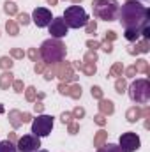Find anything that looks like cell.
I'll use <instances>...</instances> for the list:
<instances>
[{"instance_id": "cell-1", "label": "cell", "mask_w": 150, "mask_h": 152, "mask_svg": "<svg viewBox=\"0 0 150 152\" xmlns=\"http://www.w3.org/2000/svg\"><path fill=\"white\" fill-rule=\"evenodd\" d=\"M118 20L124 28H136L141 30L150 20V11L141 5L138 0H127L120 11H118Z\"/></svg>"}, {"instance_id": "cell-2", "label": "cell", "mask_w": 150, "mask_h": 152, "mask_svg": "<svg viewBox=\"0 0 150 152\" xmlns=\"http://www.w3.org/2000/svg\"><path fill=\"white\" fill-rule=\"evenodd\" d=\"M66 55H67V50L60 39H46L39 48V57L46 66H55L64 62Z\"/></svg>"}, {"instance_id": "cell-3", "label": "cell", "mask_w": 150, "mask_h": 152, "mask_svg": "<svg viewBox=\"0 0 150 152\" xmlns=\"http://www.w3.org/2000/svg\"><path fill=\"white\" fill-rule=\"evenodd\" d=\"M120 5L117 0H94L92 2V12L97 20L104 21H115L118 20Z\"/></svg>"}, {"instance_id": "cell-4", "label": "cell", "mask_w": 150, "mask_h": 152, "mask_svg": "<svg viewBox=\"0 0 150 152\" xmlns=\"http://www.w3.org/2000/svg\"><path fill=\"white\" fill-rule=\"evenodd\" d=\"M129 97L136 104H147L150 101V81L147 78H140L129 85Z\"/></svg>"}, {"instance_id": "cell-5", "label": "cell", "mask_w": 150, "mask_h": 152, "mask_svg": "<svg viewBox=\"0 0 150 152\" xmlns=\"http://www.w3.org/2000/svg\"><path fill=\"white\" fill-rule=\"evenodd\" d=\"M62 18L66 21L67 28H81L88 23V14L81 5H69Z\"/></svg>"}, {"instance_id": "cell-6", "label": "cell", "mask_w": 150, "mask_h": 152, "mask_svg": "<svg viewBox=\"0 0 150 152\" xmlns=\"http://www.w3.org/2000/svg\"><path fill=\"white\" fill-rule=\"evenodd\" d=\"M53 129V117L51 115H37V118L32 120V134L39 138H44Z\"/></svg>"}, {"instance_id": "cell-7", "label": "cell", "mask_w": 150, "mask_h": 152, "mask_svg": "<svg viewBox=\"0 0 150 152\" xmlns=\"http://www.w3.org/2000/svg\"><path fill=\"white\" fill-rule=\"evenodd\" d=\"M140 145H141L140 136H138L136 133H133V131L124 133V134L120 136V140H118V147L124 152H136L140 149Z\"/></svg>"}, {"instance_id": "cell-8", "label": "cell", "mask_w": 150, "mask_h": 152, "mask_svg": "<svg viewBox=\"0 0 150 152\" xmlns=\"http://www.w3.org/2000/svg\"><path fill=\"white\" fill-rule=\"evenodd\" d=\"M39 147H41V138L36 136V134H32V133L21 136L18 140V143H16L18 152H36V151H39Z\"/></svg>"}, {"instance_id": "cell-9", "label": "cell", "mask_w": 150, "mask_h": 152, "mask_svg": "<svg viewBox=\"0 0 150 152\" xmlns=\"http://www.w3.org/2000/svg\"><path fill=\"white\" fill-rule=\"evenodd\" d=\"M48 30H50V34H51V37H53V39L66 37V36H67V32H69V28H67V25H66V21H64V18H62V16L53 18V20H51V23L48 25Z\"/></svg>"}, {"instance_id": "cell-10", "label": "cell", "mask_w": 150, "mask_h": 152, "mask_svg": "<svg viewBox=\"0 0 150 152\" xmlns=\"http://www.w3.org/2000/svg\"><path fill=\"white\" fill-rule=\"evenodd\" d=\"M30 20L37 25L39 28H44V27H48L51 23L53 16H51L50 9H46V7H36L34 12H32V16H30Z\"/></svg>"}, {"instance_id": "cell-11", "label": "cell", "mask_w": 150, "mask_h": 152, "mask_svg": "<svg viewBox=\"0 0 150 152\" xmlns=\"http://www.w3.org/2000/svg\"><path fill=\"white\" fill-rule=\"evenodd\" d=\"M99 112L103 115H111L115 112V104H113L111 99H99Z\"/></svg>"}, {"instance_id": "cell-12", "label": "cell", "mask_w": 150, "mask_h": 152, "mask_svg": "<svg viewBox=\"0 0 150 152\" xmlns=\"http://www.w3.org/2000/svg\"><path fill=\"white\" fill-rule=\"evenodd\" d=\"M12 81H14V75L11 71H4L0 75V88L2 90H9V87L12 85Z\"/></svg>"}, {"instance_id": "cell-13", "label": "cell", "mask_w": 150, "mask_h": 152, "mask_svg": "<svg viewBox=\"0 0 150 152\" xmlns=\"http://www.w3.org/2000/svg\"><path fill=\"white\" fill-rule=\"evenodd\" d=\"M74 67L81 69V71H83L87 76H94V75H95V71H97V67H95V62H85V64L74 62Z\"/></svg>"}, {"instance_id": "cell-14", "label": "cell", "mask_w": 150, "mask_h": 152, "mask_svg": "<svg viewBox=\"0 0 150 152\" xmlns=\"http://www.w3.org/2000/svg\"><path fill=\"white\" fill-rule=\"evenodd\" d=\"M149 46H150V42L147 41V39H143V41L138 42L136 46H131L127 51H129L131 55H136V53H149V50H150Z\"/></svg>"}, {"instance_id": "cell-15", "label": "cell", "mask_w": 150, "mask_h": 152, "mask_svg": "<svg viewBox=\"0 0 150 152\" xmlns=\"http://www.w3.org/2000/svg\"><path fill=\"white\" fill-rule=\"evenodd\" d=\"M125 118H127L131 124L138 122V120L141 118V108H140V106H133V108H129L127 113H125Z\"/></svg>"}, {"instance_id": "cell-16", "label": "cell", "mask_w": 150, "mask_h": 152, "mask_svg": "<svg viewBox=\"0 0 150 152\" xmlns=\"http://www.w3.org/2000/svg\"><path fill=\"white\" fill-rule=\"evenodd\" d=\"M9 122H11V126L14 127V129H18L23 122H21V112L20 110H11L9 112Z\"/></svg>"}, {"instance_id": "cell-17", "label": "cell", "mask_w": 150, "mask_h": 152, "mask_svg": "<svg viewBox=\"0 0 150 152\" xmlns=\"http://www.w3.org/2000/svg\"><path fill=\"white\" fill-rule=\"evenodd\" d=\"M5 30H7V34L12 36V37L20 34V27H18V23L12 21V20H7V23H5Z\"/></svg>"}, {"instance_id": "cell-18", "label": "cell", "mask_w": 150, "mask_h": 152, "mask_svg": "<svg viewBox=\"0 0 150 152\" xmlns=\"http://www.w3.org/2000/svg\"><path fill=\"white\" fill-rule=\"evenodd\" d=\"M140 30H136V28H125V32H124V37L127 39V41H131V42H136L138 39H140Z\"/></svg>"}, {"instance_id": "cell-19", "label": "cell", "mask_w": 150, "mask_h": 152, "mask_svg": "<svg viewBox=\"0 0 150 152\" xmlns=\"http://www.w3.org/2000/svg\"><path fill=\"white\" fill-rule=\"evenodd\" d=\"M134 67H136V73H145V75H149V73H150L149 62H147L145 58H140V60H136Z\"/></svg>"}, {"instance_id": "cell-20", "label": "cell", "mask_w": 150, "mask_h": 152, "mask_svg": "<svg viewBox=\"0 0 150 152\" xmlns=\"http://www.w3.org/2000/svg\"><path fill=\"white\" fill-rule=\"evenodd\" d=\"M4 12L9 14V16H14V14H18V5H16L12 0H7V2L4 4Z\"/></svg>"}, {"instance_id": "cell-21", "label": "cell", "mask_w": 150, "mask_h": 152, "mask_svg": "<svg viewBox=\"0 0 150 152\" xmlns=\"http://www.w3.org/2000/svg\"><path fill=\"white\" fill-rule=\"evenodd\" d=\"M67 96L73 97V99H79L81 97V85H69V90H67Z\"/></svg>"}, {"instance_id": "cell-22", "label": "cell", "mask_w": 150, "mask_h": 152, "mask_svg": "<svg viewBox=\"0 0 150 152\" xmlns=\"http://www.w3.org/2000/svg\"><path fill=\"white\" fill-rule=\"evenodd\" d=\"M0 152H18V149L12 142L4 140V142H0Z\"/></svg>"}, {"instance_id": "cell-23", "label": "cell", "mask_w": 150, "mask_h": 152, "mask_svg": "<svg viewBox=\"0 0 150 152\" xmlns=\"http://www.w3.org/2000/svg\"><path fill=\"white\" fill-rule=\"evenodd\" d=\"M12 66H14V62H12L11 57H0V69H4V71H11Z\"/></svg>"}, {"instance_id": "cell-24", "label": "cell", "mask_w": 150, "mask_h": 152, "mask_svg": "<svg viewBox=\"0 0 150 152\" xmlns=\"http://www.w3.org/2000/svg\"><path fill=\"white\" fill-rule=\"evenodd\" d=\"M97 152H124L117 143H106V145H101L99 149H97Z\"/></svg>"}, {"instance_id": "cell-25", "label": "cell", "mask_w": 150, "mask_h": 152, "mask_svg": "<svg viewBox=\"0 0 150 152\" xmlns=\"http://www.w3.org/2000/svg\"><path fill=\"white\" fill-rule=\"evenodd\" d=\"M106 136H108V133H106V131H99V133L95 134V138H94V145H95V147H101V145H104V140H106Z\"/></svg>"}, {"instance_id": "cell-26", "label": "cell", "mask_w": 150, "mask_h": 152, "mask_svg": "<svg viewBox=\"0 0 150 152\" xmlns=\"http://www.w3.org/2000/svg\"><path fill=\"white\" fill-rule=\"evenodd\" d=\"M122 73H124V66H122V62H115L113 67L110 69V76H122Z\"/></svg>"}, {"instance_id": "cell-27", "label": "cell", "mask_w": 150, "mask_h": 152, "mask_svg": "<svg viewBox=\"0 0 150 152\" xmlns=\"http://www.w3.org/2000/svg\"><path fill=\"white\" fill-rule=\"evenodd\" d=\"M36 96H37L36 87H28V88L25 90V99H27L28 103H34V101H36Z\"/></svg>"}, {"instance_id": "cell-28", "label": "cell", "mask_w": 150, "mask_h": 152, "mask_svg": "<svg viewBox=\"0 0 150 152\" xmlns=\"http://www.w3.org/2000/svg\"><path fill=\"white\" fill-rule=\"evenodd\" d=\"M125 88H127L125 80H124V78H118V80L115 81V90H117L118 94H124V92H125Z\"/></svg>"}, {"instance_id": "cell-29", "label": "cell", "mask_w": 150, "mask_h": 152, "mask_svg": "<svg viewBox=\"0 0 150 152\" xmlns=\"http://www.w3.org/2000/svg\"><path fill=\"white\" fill-rule=\"evenodd\" d=\"M9 57L11 58H23L25 57V53H23V50L21 48H11V51H9Z\"/></svg>"}, {"instance_id": "cell-30", "label": "cell", "mask_w": 150, "mask_h": 152, "mask_svg": "<svg viewBox=\"0 0 150 152\" xmlns=\"http://www.w3.org/2000/svg\"><path fill=\"white\" fill-rule=\"evenodd\" d=\"M30 21H32V20H30V16H28L27 12H21V14H18V23H20V25L27 27V25H28Z\"/></svg>"}, {"instance_id": "cell-31", "label": "cell", "mask_w": 150, "mask_h": 152, "mask_svg": "<svg viewBox=\"0 0 150 152\" xmlns=\"http://www.w3.org/2000/svg\"><path fill=\"white\" fill-rule=\"evenodd\" d=\"M90 92H92V97H94V99H97V101H99V99H103V90H101V87L94 85Z\"/></svg>"}, {"instance_id": "cell-32", "label": "cell", "mask_w": 150, "mask_h": 152, "mask_svg": "<svg viewBox=\"0 0 150 152\" xmlns=\"http://www.w3.org/2000/svg\"><path fill=\"white\" fill-rule=\"evenodd\" d=\"M27 55L30 57V60H32V62H37V60H41V57H39V51H37V48H30Z\"/></svg>"}, {"instance_id": "cell-33", "label": "cell", "mask_w": 150, "mask_h": 152, "mask_svg": "<svg viewBox=\"0 0 150 152\" xmlns=\"http://www.w3.org/2000/svg\"><path fill=\"white\" fill-rule=\"evenodd\" d=\"M85 27H87V34H94V32L97 30V23H95V20H88V23H87Z\"/></svg>"}, {"instance_id": "cell-34", "label": "cell", "mask_w": 150, "mask_h": 152, "mask_svg": "<svg viewBox=\"0 0 150 152\" xmlns=\"http://www.w3.org/2000/svg\"><path fill=\"white\" fill-rule=\"evenodd\" d=\"M11 87H12V88H14V92H18V94H21V92H23V88H25V87H23V81H21V80H14Z\"/></svg>"}, {"instance_id": "cell-35", "label": "cell", "mask_w": 150, "mask_h": 152, "mask_svg": "<svg viewBox=\"0 0 150 152\" xmlns=\"http://www.w3.org/2000/svg\"><path fill=\"white\" fill-rule=\"evenodd\" d=\"M73 118H74V117H73L71 112H64V113L60 115V120H62L64 124H71V122H73Z\"/></svg>"}, {"instance_id": "cell-36", "label": "cell", "mask_w": 150, "mask_h": 152, "mask_svg": "<svg viewBox=\"0 0 150 152\" xmlns=\"http://www.w3.org/2000/svg\"><path fill=\"white\" fill-rule=\"evenodd\" d=\"M71 113H73V117H74V118H83V117H85V108H81V106H76Z\"/></svg>"}, {"instance_id": "cell-37", "label": "cell", "mask_w": 150, "mask_h": 152, "mask_svg": "<svg viewBox=\"0 0 150 152\" xmlns=\"http://www.w3.org/2000/svg\"><path fill=\"white\" fill-rule=\"evenodd\" d=\"M44 69H46V64H44L42 60H37V62H36V66H34V71H36L37 75H42V73H44Z\"/></svg>"}, {"instance_id": "cell-38", "label": "cell", "mask_w": 150, "mask_h": 152, "mask_svg": "<svg viewBox=\"0 0 150 152\" xmlns=\"http://www.w3.org/2000/svg\"><path fill=\"white\" fill-rule=\"evenodd\" d=\"M87 46L90 48V51H95L97 48H101V42L99 41H94V39H88L87 41Z\"/></svg>"}, {"instance_id": "cell-39", "label": "cell", "mask_w": 150, "mask_h": 152, "mask_svg": "<svg viewBox=\"0 0 150 152\" xmlns=\"http://www.w3.org/2000/svg\"><path fill=\"white\" fill-rule=\"evenodd\" d=\"M67 127H69V134H76V133L79 131V124H78V122H71V124H67Z\"/></svg>"}, {"instance_id": "cell-40", "label": "cell", "mask_w": 150, "mask_h": 152, "mask_svg": "<svg viewBox=\"0 0 150 152\" xmlns=\"http://www.w3.org/2000/svg\"><path fill=\"white\" fill-rule=\"evenodd\" d=\"M140 34L143 36V39H147V41H149V39H150V25H149V23H147V25L140 30Z\"/></svg>"}, {"instance_id": "cell-41", "label": "cell", "mask_w": 150, "mask_h": 152, "mask_svg": "<svg viewBox=\"0 0 150 152\" xmlns=\"http://www.w3.org/2000/svg\"><path fill=\"white\" fill-rule=\"evenodd\" d=\"M101 48H103L106 53H111V51H113V44L110 42V41H104V42H101Z\"/></svg>"}, {"instance_id": "cell-42", "label": "cell", "mask_w": 150, "mask_h": 152, "mask_svg": "<svg viewBox=\"0 0 150 152\" xmlns=\"http://www.w3.org/2000/svg\"><path fill=\"white\" fill-rule=\"evenodd\" d=\"M95 60H97L95 51H88V53L85 55V62H95Z\"/></svg>"}, {"instance_id": "cell-43", "label": "cell", "mask_w": 150, "mask_h": 152, "mask_svg": "<svg viewBox=\"0 0 150 152\" xmlns=\"http://www.w3.org/2000/svg\"><path fill=\"white\" fill-rule=\"evenodd\" d=\"M94 122H95V124H99V126H104V124H106V118H104V115H103V113H99V115H95V117H94Z\"/></svg>"}, {"instance_id": "cell-44", "label": "cell", "mask_w": 150, "mask_h": 152, "mask_svg": "<svg viewBox=\"0 0 150 152\" xmlns=\"http://www.w3.org/2000/svg\"><path fill=\"white\" fill-rule=\"evenodd\" d=\"M67 90H69V85H67V83H64V81H62V83H60V85H58V92H60V94H62V96H67Z\"/></svg>"}, {"instance_id": "cell-45", "label": "cell", "mask_w": 150, "mask_h": 152, "mask_svg": "<svg viewBox=\"0 0 150 152\" xmlns=\"http://www.w3.org/2000/svg\"><path fill=\"white\" fill-rule=\"evenodd\" d=\"M134 75H136V67H134V66H131V67H127V69H125V76L133 78Z\"/></svg>"}, {"instance_id": "cell-46", "label": "cell", "mask_w": 150, "mask_h": 152, "mask_svg": "<svg viewBox=\"0 0 150 152\" xmlns=\"http://www.w3.org/2000/svg\"><path fill=\"white\" fill-rule=\"evenodd\" d=\"M115 39H117V34H115L113 30L106 32V41H110V42H111V41H115Z\"/></svg>"}, {"instance_id": "cell-47", "label": "cell", "mask_w": 150, "mask_h": 152, "mask_svg": "<svg viewBox=\"0 0 150 152\" xmlns=\"http://www.w3.org/2000/svg\"><path fill=\"white\" fill-rule=\"evenodd\" d=\"M34 110H36V112H37V113H41V112H42V110H44V104H42V103H41V101H37V103H36V104H34Z\"/></svg>"}, {"instance_id": "cell-48", "label": "cell", "mask_w": 150, "mask_h": 152, "mask_svg": "<svg viewBox=\"0 0 150 152\" xmlns=\"http://www.w3.org/2000/svg\"><path fill=\"white\" fill-rule=\"evenodd\" d=\"M32 120V115L30 113H21V122L25 124V122H30Z\"/></svg>"}, {"instance_id": "cell-49", "label": "cell", "mask_w": 150, "mask_h": 152, "mask_svg": "<svg viewBox=\"0 0 150 152\" xmlns=\"http://www.w3.org/2000/svg\"><path fill=\"white\" fill-rule=\"evenodd\" d=\"M7 140L14 143V142H16V134H14V133H9V138H7Z\"/></svg>"}, {"instance_id": "cell-50", "label": "cell", "mask_w": 150, "mask_h": 152, "mask_svg": "<svg viewBox=\"0 0 150 152\" xmlns=\"http://www.w3.org/2000/svg\"><path fill=\"white\" fill-rule=\"evenodd\" d=\"M57 2H58V0H48V4H50V5H57Z\"/></svg>"}, {"instance_id": "cell-51", "label": "cell", "mask_w": 150, "mask_h": 152, "mask_svg": "<svg viewBox=\"0 0 150 152\" xmlns=\"http://www.w3.org/2000/svg\"><path fill=\"white\" fill-rule=\"evenodd\" d=\"M79 2H83V0H73V4H79Z\"/></svg>"}, {"instance_id": "cell-52", "label": "cell", "mask_w": 150, "mask_h": 152, "mask_svg": "<svg viewBox=\"0 0 150 152\" xmlns=\"http://www.w3.org/2000/svg\"><path fill=\"white\" fill-rule=\"evenodd\" d=\"M36 152H48V151H44V149H39V151H36Z\"/></svg>"}, {"instance_id": "cell-53", "label": "cell", "mask_w": 150, "mask_h": 152, "mask_svg": "<svg viewBox=\"0 0 150 152\" xmlns=\"http://www.w3.org/2000/svg\"><path fill=\"white\" fill-rule=\"evenodd\" d=\"M2 112H4V106H2V104H0V113H2Z\"/></svg>"}]
</instances>
